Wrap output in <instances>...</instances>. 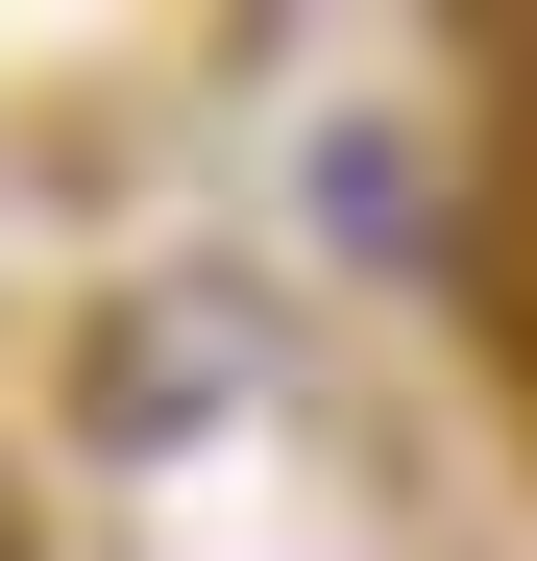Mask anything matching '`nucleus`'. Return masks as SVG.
<instances>
[{"instance_id":"nucleus-1","label":"nucleus","mask_w":537,"mask_h":561,"mask_svg":"<svg viewBox=\"0 0 537 561\" xmlns=\"http://www.w3.org/2000/svg\"><path fill=\"white\" fill-rule=\"evenodd\" d=\"M268 366H294V318H268V268H123V294H73V439H220Z\"/></svg>"},{"instance_id":"nucleus-2","label":"nucleus","mask_w":537,"mask_h":561,"mask_svg":"<svg viewBox=\"0 0 537 561\" xmlns=\"http://www.w3.org/2000/svg\"><path fill=\"white\" fill-rule=\"evenodd\" d=\"M294 220H318L342 268H439V171H415V123L318 99V123H294Z\"/></svg>"}]
</instances>
